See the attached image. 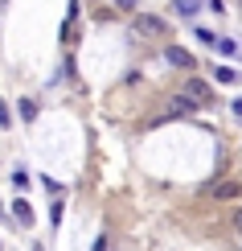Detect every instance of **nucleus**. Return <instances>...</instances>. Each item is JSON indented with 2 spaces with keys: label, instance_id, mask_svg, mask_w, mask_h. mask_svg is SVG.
Instances as JSON below:
<instances>
[{
  "label": "nucleus",
  "instance_id": "f257e3e1",
  "mask_svg": "<svg viewBox=\"0 0 242 251\" xmlns=\"http://www.w3.org/2000/svg\"><path fill=\"white\" fill-rule=\"evenodd\" d=\"M132 29H135L140 37H164V33H168V25H164L160 17H152V13H140V17L132 21Z\"/></svg>",
  "mask_w": 242,
  "mask_h": 251
},
{
  "label": "nucleus",
  "instance_id": "f03ea898",
  "mask_svg": "<svg viewBox=\"0 0 242 251\" xmlns=\"http://www.w3.org/2000/svg\"><path fill=\"white\" fill-rule=\"evenodd\" d=\"M193 111H197V103H189L185 95H173V99L164 103L160 120H185V116H193ZM160 120H156V124H160Z\"/></svg>",
  "mask_w": 242,
  "mask_h": 251
},
{
  "label": "nucleus",
  "instance_id": "7ed1b4c3",
  "mask_svg": "<svg viewBox=\"0 0 242 251\" xmlns=\"http://www.w3.org/2000/svg\"><path fill=\"white\" fill-rule=\"evenodd\" d=\"M181 95H185L189 103H197V107H205V103H209V99H214V91H209V82H201V78H189V82H185V91H181Z\"/></svg>",
  "mask_w": 242,
  "mask_h": 251
},
{
  "label": "nucleus",
  "instance_id": "20e7f679",
  "mask_svg": "<svg viewBox=\"0 0 242 251\" xmlns=\"http://www.w3.org/2000/svg\"><path fill=\"white\" fill-rule=\"evenodd\" d=\"M164 58L173 62V66H181V70H193V54H189V50H181V46H168Z\"/></svg>",
  "mask_w": 242,
  "mask_h": 251
},
{
  "label": "nucleus",
  "instance_id": "39448f33",
  "mask_svg": "<svg viewBox=\"0 0 242 251\" xmlns=\"http://www.w3.org/2000/svg\"><path fill=\"white\" fill-rule=\"evenodd\" d=\"M214 198H238L242 194V181H226V185H209Z\"/></svg>",
  "mask_w": 242,
  "mask_h": 251
},
{
  "label": "nucleus",
  "instance_id": "423d86ee",
  "mask_svg": "<svg viewBox=\"0 0 242 251\" xmlns=\"http://www.w3.org/2000/svg\"><path fill=\"white\" fill-rule=\"evenodd\" d=\"M201 4H205V0H176V13H181V17H193Z\"/></svg>",
  "mask_w": 242,
  "mask_h": 251
},
{
  "label": "nucleus",
  "instance_id": "0eeeda50",
  "mask_svg": "<svg viewBox=\"0 0 242 251\" xmlns=\"http://www.w3.org/2000/svg\"><path fill=\"white\" fill-rule=\"evenodd\" d=\"M13 214H17V223H25V226L33 223V210H29V202H17V206H13Z\"/></svg>",
  "mask_w": 242,
  "mask_h": 251
},
{
  "label": "nucleus",
  "instance_id": "6e6552de",
  "mask_svg": "<svg viewBox=\"0 0 242 251\" xmlns=\"http://www.w3.org/2000/svg\"><path fill=\"white\" fill-rule=\"evenodd\" d=\"M21 116H25V120H37V103H33V99H21Z\"/></svg>",
  "mask_w": 242,
  "mask_h": 251
},
{
  "label": "nucleus",
  "instance_id": "1a4fd4ad",
  "mask_svg": "<svg viewBox=\"0 0 242 251\" xmlns=\"http://www.w3.org/2000/svg\"><path fill=\"white\" fill-rule=\"evenodd\" d=\"M214 46L222 50V54H230V58H234V41H230V37H214Z\"/></svg>",
  "mask_w": 242,
  "mask_h": 251
},
{
  "label": "nucleus",
  "instance_id": "9d476101",
  "mask_svg": "<svg viewBox=\"0 0 242 251\" xmlns=\"http://www.w3.org/2000/svg\"><path fill=\"white\" fill-rule=\"evenodd\" d=\"M214 78H218V82H234L238 75H234V70H226V66H218V70H214Z\"/></svg>",
  "mask_w": 242,
  "mask_h": 251
},
{
  "label": "nucleus",
  "instance_id": "9b49d317",
  "mask_svg": "<svg viewBox=\"0 0 242 251\" xmlns=\"http://www.w3.org/2000/svg\"><path fill=\"white\" fill-rule=\"evenodd\" d=\"M8 124H13V111H8V103L0 99V128H8Z\"/></svg>",
  "mask_w": 242,
  "mask_h": 251
},
{
  "label": "nucleus",
  "instance_id": "f8f14e48",
  "mask_svg": "<svg viewBox=\"0 0 242 251\" xmlns=\"http://www.w3.org/2000/svg\"><path fill=\"white\" fill-rule=\"evenodd\" d=\"M115 4H119V8H128V13H132V8H135V0H115Z\"/></svg>",
  "mask_w": 242,
  "mask_h": 251
},
{
  "label": "nucleus",
  "instance_id": "ddd939ff",
  "mask_svg": "<svg viewBox=\"0 0 242 251\" xmlns=\"http://www.w3.org/2000/svg\"><path fill=\"white\" fill-rule=\"evenodd\" d=\"M230 111H234V116H242V99H234V103H230Z\"/></svg>",
  "mask_w": 242,
  "mask_h": 251
},
{
  "label": "nucleus",
  "instance_id": "4468645a",
  "mask_svg": "<svg viewBox=\"0 0 242 251\" xmlns=\"http://www.w3.org/2000/svg\"><path fill=\"white\" fill-rule=\"evenodd\" d=\"M234 226H238V235H242V210H234Z\"/></svg>",
  "mask_w": 242,
  "mask_h": 251
},
{
  "label": "nucleus",
  "instance_id": "2eb2a0df",
  "mask_svg": "<svg viewBox=\"0 0 242 251\" xmlns=\"http://www.w3.org/2000/svg\"><path fill=\"white\" fill-rule=\"evenodd\" d=\"M33 251H45V247H41V243H37V247H33Z\"/></svg>",
  "mask_w": 242,
  "mask_h": 251
}]
</instances>
